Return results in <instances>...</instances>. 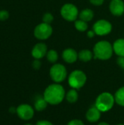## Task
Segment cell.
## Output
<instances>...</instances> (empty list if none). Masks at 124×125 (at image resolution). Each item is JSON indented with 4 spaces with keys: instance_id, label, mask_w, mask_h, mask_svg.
I'll use <instances>...</instances> for the list:
<instances>
[{
    "instance_id": "7402d4cb",
    "label": "cell",
    "mask_w": 124,
    "mask_h": 125,
    "mask_svg": "<svg viewBox=\"0 0 124 125\" xmlns=\"http://www.w3.org/2000/svg\"><path fill=\"white\" fill-rule=\"evenodd\" d=\"M53 19H54L53 15L50 12L45 13L43 17H42V21L44 23H48V24H50L53 22Z\"/></svg>"
},
{
    "instance_id": "ffe728a7",
    "label": "cell",
    "mask_w": 124,
    "mask_h": 125,
    "mask_svg": "<svg viewBox=\"0 0 124 125\" xmlns=\"http://www.w3.org/2000/svg\"><path fill=\"white\" fill-rule=\"evenodd\" d=\"M74 22H75V23H74L75 28L78 31L84 32V31H86L88 30V23L87 22H86V21H84L83 20H80V19L76 20Z\"/></svg>"
},
{
    "instance_id": "5b68a950",
    "label": "cell",
    "mask_w": 124,
    "mask_h": 125,
    "mask_svg": "<svg viewBox=\"0 0 124 125\" xmlns=\"http://www.w3.org/2000/svg\"><path fill=\"white\" fill-rule=\"evenodd\" d=\"M50 76L55 83H59L63 82L67 76L65 66L61 64H54L50 69Z\"/></svg>"
},
{
    "instance_id": "30bf717a",
    "label": "cell",
    "mask_w": 124,
    "mask_h": 125,
    "mask_svg": "<svg viewBox=\"0 0 124 125\" xmlns=\"http://www.w3.org/2000/svg\"><path fill=\"white\" fill-rule=\"evenodd\" d=\"M48 47L44 42L37 43L31 50V56L34 59H41L46 56Z\"/></svg>"
},
{
    "instance_id": "5bb4252c",
    "label": "cell",
    "mask_w": 124,
    "mask_h": 125,
    "mask_svg": "<svg viewBox=\"0 0 124 125\" xmlns=\"http://www.w3.org/2000/svg\"><path fill=\"white\" fill-rule=\"evenodd\" d=\"M113 51L118 56H124V39L116 40L113 44Z\"/></svg>"
},
{
    "instance_id": "603a6c76",
    "label": "cell",
    "mask_w": 124,
    "mask_h": 125,
    "mask_svg": "<svg viewBox=\"0 0 124 125\" xmlns=\"http://www.w3.org/2000/svg\"><path fill=\"white\" fill-rule=\"evenodd\" d=\"M10 16V13L6 10H0V21H6L8 19Z\"/></svg>"
},
{
    "instance_id": "7c38bea8",
    "label": "cell",
    "mask_w": 124,
    "mask_h": 125,
    "mask_svg": "<svg viewBox=\"0 0 124 125\" xmlns=\"http://www.w3.org/2000/svg\"><path fill=\"white\" fill-rule=\"evenodd\" d=\"M61 56L63 60L68 64L75 63L78 59V53L75 49L71 48L64 50Z\"/></svg>"
},
{
    "instance_id": "8992f818",
    "label": "cell",
    "mask_w": 124,
    "mask_h": 125,
    "mask_svg": "<svg viewBox=\"0 0 124 125\" xmlns=\"http://www.w3.org/2000/svg\"><path fill=\"white\" fill-rule=\"evenodd\" d=\"M61 15L67 21H75L79 16V11L75 4L67 3L61 8Z\"/></svg>"
},
{
    "instance_id": "484cf974",
    "label": "cell",
    "mask_w": 124,
    "mask_h": 125,
    "mask_svg": "<svg viewBox=\"0 0 124 125\" xmlns=\"http://www.w3.org/2000/svg\"><path fill=\"white\" fill-rule=\"evenodd\" d=\"M89 1L94 6H101L103 4L105 0H89Z\"/></svg>"
},
{
    "instance_id": "2e32d148",
    "label": "cell",
    "mask_w": 124,
    "mask_h": 125,
    "mask_svg": "<svg viewBox=\"0 0 124 125\" xmlns=\"http://www.w3.org/2000/svg\"><path fill=\"white\" fill-rule=\"evenodd\" d=\"M94 58V53L88 49L81 50L78 52V59L83 62H88Z\"/></svg>"
},
{
    "instance_id": "52a82bcc",
    "label": "cell",
    "mask_w": 124,
    "mask_h": 125,
    "mask_svg": "<svg viewBox=\"0 0 124 125\" xmlns=\"http://www.w3.org/2000/svg\"><path fill=\"white\" fill-rule=\"evenodd\" d=\"M53 34V28L50 24L41 23L38 24L34 30V37L39 40H45L48 39Z\"/></svg>"
},
{
    "instance_id": "836d02e7",
    "label": "cell",
    "mask_w": 124,
    "mask_h": 125,
    "mask_svg": "<svg viewBox=\"0 0 124 125\" xmlns=\"http://www.w3.org/2000/svg\"><path fill=\"white\" fill-rule=\"evenodd\" d=\"M110 1H111V0H110Z\"/></svg>"
},
{
    "instance_id": "4316f807",
    "label": "cell",
    "mask_w": 124,
    "mask_h": 125,
    "mask_svg": "<svg viewBox=\"0 0 124 125\" xmlns=\"http://www.w3.org/2000/svg\"><path fill=\"white\" fill-rule=\"evenodd\" d=\"M117 64L122 69H124V56H118L117 59Z\"/></svg>"
},
{
    "instance_id": "7a4b0ae2",
    "label": "cell",
    "mask_w": 124,
    "mask_h": 125,
    "mask_svg": "<svg viewBox=\"0 0 124 125\" xmlns=\"http://www.w3.org/2000/svg\"><path fill=\"white\" fill-rule=\"evenodd\" d=\"M94 57L96 59L99 60H108L110 59L114 51L113 45L106 40H102L96 42L93 48Z\"/></svg>"
},
{
    "instance_id": "4fadbf2b",
    "label": "cell",
    "mask_w": 124,
    "mask_h": 125,
    "mask_svg": "<svg viewBox=\"0 0 124 125\" xmlns=\"http://www.w3.org/2000/svg\"><path fill=\"white\" fill-rule=\"evenodd\" d=\"M86 119L90 122H96L99 120L101 117V111L94 105L88 110L86 114Z\"/></svg>"
},
{
    "instance_id": "83f0119b",
    "label": "cell",
    "mask_w": 124,
    "mask_h": 125,
    "mask_svg": "<svg viewBox=\"0 0 124 125\" xmlns=\"http://www.w3.org/2000/svg\"><path fill=\"white\" fill-rule=\"evenodd\" d=\"M36 125H53L48 120H40L37 122Z\"/></svg>"
},
{
    "instance_id": "6da1fadb",
    "label": "cell",
    "mask_w": 124,
    "mask_h": 125,
    "mask_svg": "<svg viewBox=\"0 0 124 125\" xmlns=\"http://www.w3.org/2000/svg\"><path fill=\"white\" fill-rule=\"evenodd\" d=\"M43 97L50 105H58L65 97V90L59 83H53L45 89Z\"/></svg>"
},
{
    "instance_id": "3957f363",
    "label": "cell",
    "mask_w": 124,
    "mask_h": 125,
    "mask_svg": "<svg viewBox=\"0 0 124 125\" xmlns=\"http://www.w3.org/2000/svg\"><path fill=\"white\" fill-rule=\"evenodd\" d=\"M115 103V97L112 94L103 92L97 97L95 102V106L101 112H107L112 109Z\"/></svg>"
},
{
    "instance_id": "277c9868",
    "label": "cell",
    "mask_w": 124,
    "mask_h": 125,
    "mask_svg": "<svg viewBox=\"0 0 124 125\" xmlns=\"http://www.w3.org/2000/svg\"><path fill=\"white\" fill-rule=\"evenodd\" d=\"M87 81V77L85 73L80 70L72 71L68 78V83L70 87L75 89H79L84 86Z\"/></svg>"
},
{
    "instance_id": "4dcf8cb0",
    "label": "cell",
    "mask_w": 124,
    "mask_h": 125,
    "mask_svg": "<svg viewBox=\"0 0 124 125\" xmlns=\"http://www.w3.org/2000/svg\"><path fill=\"white\" fill-rule=\"evenodd\" d=\"M98 125H110L108 123H106V122H101L99 123Z\"/></svg>"
},
{
    "instance_id": "d6a6232c",
    "label": "cell",
    "mask_w": 124,
    "mask_h": 125,
    "mask_svg": "<svg viewBox=\"0 0 124 125\" xmlns=\"http://www.w3.org/2000/svg\"><path fill=\"white\" fill-rule=\"evenodd\" d=\"M124 125V124H118V125Z\"/></svg>"
},
{
    "instance_id": "d6986e66",
    "label": "cell",
    "mask_w": 124,
    "mask_h": 125,
    "mask_svg": "<svg viewBox=\"0 0 124 125\" xmlns=\"http://www.w3.org/2000/svg\"><path fill=\"white\" fill-rule=\"evenodd\" d=\"M66 99L69 103H75L78 100V93L76 89H72L66 94Z\"/></svg>"
},
{
    "instance_id": "f546056e",
    "label": "cell",
    "mask_w": 124,
    "mask_h": 125,
    "mask_svg": "<svg viewBox=\"0 0 124 125\" xmlns=\"http://www.w3.org/2000/svg\"><path fill=\"white\" fill-rule=\"evenodd\" d=\"M9 111H10V113H11V114H15L16 113V108H15V107H10V108H9Z\"/></svg>"
},
{
    "instance_id": "e0dca14e",
    "label": "cell",
    "mask_w": 124,
    "mask_h": 125,
    "mask_svg": "<svg viewBox=\"0 0 124 125\" xmlns=\"http://www.w3.org/2000/svg\"><path fill=\"white\" fill-rule=\"evenodd\" d=\"M48 104L43 97H38L34 102V109L37 111H42L47 108Z\"/></svg>"
},
{
    "instance_id": "ba28073f",
    "label": "cell",
    "mask_w": 124,
    "mask_h": 125,
    "mask_svg": "<svg viewBox=\"0 0 124 125\" xmlns=\"http://www.w3.org/2000/svg\"><path fill=\"white\" fill-rule=\"evenodd\" d=\"M92 29L96 33V35L106 36L112 31L113 26L110 21L105 19H100L94 23Z\"/></svg>"
},
{
    "instance_id": "f1b7e54d",
    "label": "cell",
    "mask_w": 124,
    "mask_h": 125,
    "mask_svg": "<svg viewBox=\"0 0 124 125\" xmlns=\"http://www.w3.org/2000/svg\"><path fill=\"white\" fill-rule=\"evenodd\" d=\"M95 35H96V33L94 32V31L93 29L88 30V31H87V37H88V38H93V37H94Z\"/></svg>"
},
{
    "instance_id": "9c48e42d",
    "label": "cell",
    "mask_w": 124,
    "mask_h": 125,
    "mask_svg": "<svg viewBox=\"0 0 124 125\" xmlns=\"http://www.w3.org/2000/svg\"><path fill=\"white\" fill-rule=\"evenodd\" d=\"M16 114L18 116L24 121L30 120L34 115V109L28 104H21L16 108Z\"/></svg>"
},
{
    "instance_id": "44dd1931",
    "label": "cell",
    "mask_w": 124,
    "mask_h": 125,
    "mask_svg": "<svg viewBox=\"0 0 124 125\" xmlns=\"http://www.w3.org/2000/svg\"><path fill=\"white\" fill-rule=\"evenodd\" d=\"M46 58H47V60L49 62L55 64L58 61V52L56 50L51 49V50L48 51V53L46 54Z\"/></svg>"
},
{
    "instance_id": "8fae6325",
    "label": "cell",
    "mask_w": 124,
    "mask_h": 125,
    "mask_svg": "<svg viewBox=\"0 0 124 125\" xmlns=\"http://www.w3.org/2000/svg\"><path fill=\"white\" fill-rule=\"evenodd\" d=\"M109 9L115 16H121L124 13V1L123 0H111Z\"/></svg>"
},
{
    "instance_id": "1f68e13d",
    "label": "cell",
    "mask_w": 124,
    "mask_h": 125,
    "mask_svg": "<svg viewBox=\"0 0 124 125\" xmlns=\"http://www.w3.org/2000/svg\"><path fill=\"white\" fill-rule=\"evenodd\" d=\"M32 125L31 124H29V123H27V124H26V125Z\"/></svg>"
},
{
    "instance_id": "cb8c5ba5",
    "label": "cell",
    "mask_w": 124,
    "mask_h": 125,
    "mask_svg": "<svg viewBox=\"0 0 124 125\" xmlns=\"http://www.w3.org/2000/svg\"><path fill=\"white\" fill-rule=\"evenodd\" d=\"M42 63L40 62V59H34L32 62V67L34 70H39L41 67Z\"/></svg>"
},
{
    "instance_id": "9a60e30c",
    "label": "cell",
    "mask_w": 124,
    "mask_h": 125,
    "mask_svg": "<svg viewBox=\"0 0 124 125\" xmlns=\"http://www.w3.org/2000/svg\"><path fill=\"white\" fill-rule=\"evenodd\" d=\"M94 17V11L90 8H86L79 12V19L83 20L86 22L91 21Z\"/></svg>"
},
{
    "instance_id": "ac0fdd59",
    "label": "cell",
    "mask_w": 124,
    "mask_h": 125,
    "mask_svg": "<svg viewBox=\"0 0 124 125\" xmlns=\"http://www.w3.org/2000/svg\"><path fill=\"white\" fill-rule=\"evenodd\" d=\"M114 97L115 101L118 105L124 107V86L117 90Z\"/></svg>"
},
{
    "instance_id": "d4e9b609",
    "label": "cell",
    "mask_w": 124,
    "mask_h": 125,
    "mask_svg": "<svg viewBox=\"0 0 124 125\" xmlns=\"http://www.w3.org/2000/svg\"><path fill=\"white\" fill-rule=\"evenodd\" d=\"M67 125H85L84 123L80 120V119H73V120H71Z\"/></svg>"
}]
</instances>
